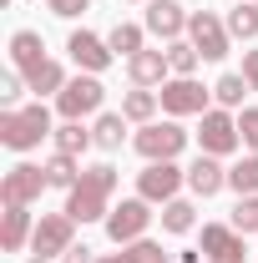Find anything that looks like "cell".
<instances>
[{
  "label": "cell",
  "mask_w": 258,
  "mask_h": 263,
  "mask_svg": "<svg viewBox=\"0 0 258 263\" xmlns=\"http://www.w3.org/2000/svg\"><path fill=\"white\" fill-rule=\"evenodd\" d=\"M223 187H228V167H223V157L197 152L193 167H188V193H193V197H213V193H223Z\"/></svg>",
  "instance_id": "5bb4252c"
},
{
  "label": "cell",
  "mask_w": 258,
  "mask_h": 263,
  "mask_svg": "<svg viewBox=\"0 0 258 263\" xmlns=\"http://www.w3.org/2000/svg\"><path fill=\"white\" fill-rule=\"evenodd\" d=\"M91 137H97L101 152H117V147L127 142V117H122V111H101L97 127H91Z\"/></svg>",
  "instance_id": "cb8c5ba5"
},
{
  "label": "cell",
  "mask_w": 258,
  "mask_h": 263,
  "mask_svg": "<svg viewBox=\"0 0 258 263\" xmlns=\"http://www.w3.org/2000/svg\"><path fill=\"white\" fill-rule=\"evenodd\" d=\"M26 263H46V258H35V253H31V258H26Z\"/></svg>",
  "instance_id": "ab89813d"
},
{
  "label": "cell",
  "mask_w": 258,
  "mask_h": 263,
  "mask_svg": "<svg viewBox=\"0 0 258 263\" xmlns=\"http://www.w3.org/2000/svg\"><path fill=\"white\" fill-rule=\"evenodd\" d=\"M248 91H253V86L243 81V71H228V76H218V86H213V101H218L223 111H238Z\"/></svg>",
  "instance_id": "83f0119b"
},
{
  "label": "cell",
  "mask_w": 258,
  "mask_h": 263,
  "mask_svg": "<svg viewBox=\"0 0 258 263\" xmlns=\"http://www.w3.org/2000/svg\"><path fill=\"white\" fill-rule=\"evenodd\" d=\"M233 228L243 233H258V193H248V197H238V208H233Z\"/></svg>",
  "instance_id": "f546056e"
},
{
  "label": "cell",
  "mask_w": 258,
  "mask_h": 263,
  "mask_svg": "<svg viewBox=\"0 0 258 263\" xmlns=\"http://www.w3.org/2000/svg\"><path fill=\"white\" fill-rule=\"evenodd\" d=\"M26 91H31V86H26V76H21V71L10 66V71L0 76V106H15V101L26 97Z\"/></svg>",
  "instance_id": "4dcf8cb0"
},
{
  "label": "cell",
  "mask_w": 258,
  "mask_h": 263,
  "mask_svg": "<svg viewBox=\"0 0 258 263\" xmlns=\"http://www.w3.org/2000/svg\"><path fill=\"white\" fill-rule=\"evenodd\" d=\"M101 101H106V86H101V76H71L61 86V97H56V111H61V122H81V117H91L101 111Z\"/></svg>",
  "instance_id": "8992f818"
},
{
  "label": "cell",
  "mask_w": 258,
  "mask_h": 263,
  "mask_svg": "<svg viewBox=\"0 0 258 263\" xmlns=\"http://www.w3.org/2000/svg\"><path fill=\"white\" fill-rule=\"evenodd\" d=\"M66 51H71L76 71H86V76H101L106 66L117 61V51H112V46H106V35H97V31H71Z\"/></svg>",
  "instance_id": "7c38bea8"
},
{
  "label": "cell",
  "mask_w": 258,
  "mask_h": 263,
  "mask_svg": "<svg viewBox=\"0 0 258 263\" xmlns=\"http://www.w3.org/2000/svg\"><path fill=\"white\" fill-rule=\"evenodd\" d=\"M86 5H91V0H46V10H51V15H61V21H76Z\"/></svg>",
  "instance_id": "836d02e7"
},
{
  "label": "cell",
  "mask_w": 258,
  "mask_h": 263,
  "mask_svg": "<svg viewBox=\"0 0 258 263\" xmlns=\"http://www.w3.org/2000/svg\"><path fill=\"white\" fill-rule=\"evenodd\" d=\"M71 248H76V223L66 213H41L31 233V253L35 258H66Z\"/></svg>",
  "instance_id": "9c48e42d"
},
{
  "label": "cell",
  "mask_w": 258,
  "mask_h": 263,
  "mask_svg": "<svg viewBox=\"0 0 258 263\" xmlns=\"http://www.w3.org/2000/svg\"><path fill=\"white\" fill-rule=\"evenodd\" d=\"M162 111L177 122V117H202V111H213V91L197 81V76H167L162 81Z\"/></svg>",
  "instance_id": "277c9868"
},
{
  "label": "cell",
  "mask_w": 258,
  "mask_h": 263,
  "mask_svg": "<svg viewBox=\"0 0 258 263\" xmlns=\"http://www.w3.org/2000/svg\"><path fill=\"white\" fill-rule=\"evenodd\" d=\"M208 263H243V253H233V258H208Z\"/></svg>",
  "instance_id": "f35d334b"
},
{
  "label": "cell",
  "mask_w": 258,
  "mask_h": 263,
  "mask_svg": "<svg viewBox=\"0 0 258 263\" xmlns=\"http://www.w3.org/2000/svg\"><path fill=\"white\" fill-rule=\"evenodd\" d=\"M46 187H51L46 167L15 162L5 177H0V202H5V208H31V202H41V193H46Z\"/></svg>",
  "instance_id": "ba28073f"
},
{
  "label": "cell",
  "mask_w": 258,
  "mask_h": 263,
  "mask_svg": "<svg viewBox=\"0 0 258 263\" xmlns=\"http://www.w3.org/2000/svg\"><path fill=\"white\" fill-rule=\"evenodd\" d=\"M202 253L208 258H233L243 253V233L233 223H202Z\"/></svg>",
  "instance_id": "ac0fdd59"
},
{
  "label": "cell",
  "mask_w": 258,
  "mask_h": 263,
  "mask_svg": "<svg viewBox=\"0 0 258 263\" xmlns=\"http://www.w3.org/2000/svg\"><path fill=\"white\" fill-rule=\"evenodd\" d=\"M157 106H162V97L152 86H132L127 97H122V117L137 122V127H147V122H157Z\"/></svg>",
  "instance_id": "ffe728a7"
},
{
  "label": "cell",
  "mask_w": 258,
  "mask_h": 263,
  "mask_svg": "<svg viewBox=\"0 0 258 263\" xmlns=\"http://www.w3.org/2000/svg\"><path fill=\"white\" fill-rule=\"evenodd\" d=\"M41 61H46V41H41V31H31V26L10 31V66L26 76V71H35Z\"/></svg>",
  "instance_id": "2e32d148"
},
{
  "label": "cell",
  "mask_w": 258,
  "mask_h": 263,
  "mask_svg": "<svg viewBox=\"0 0 258 263\" xmlns=\"http://www.w3.org/2000/svg\"><path fill=\"white\" fill-rule=\"evenodd\" d=\"M61 263H97V253H91V248H86V243H76V248H71V253H66Z\"/></svg>",
  "instance_id": "d590c367"
},
{
  "label": "cell",
  "mask_w": 258,
  "mask_h": 263,
  "mask_svg": "<svg viewBox=\"0 0 258 263\" xmlns=\"http://www.w3.org/2000/svg\"><path fill=\"white\" fill-rule=\"evenodd\" d=\"M127 76H132V86H162L167 76H172V66H167V51H137L127 61Z\"/></svg>",
  "instance_id": "9a60e30c"
},
{
  "label": "cell",
  "mask_w": 258,
  "mask_h": 263,
  "mask_svg": "<svg viewBox=\"0 0 258 263\" xmlns=\"http://www.w3.org/2000/svg\"><path fill=\"white\" fill-rule=\"evenodd\" d=\"M167 66H172V76H197L202 51H197L188 35H182V41H167Z\"/></svg>",
  "instance_id": "4316f807"
},
{
  "label": "cell",
  "mask_w": 258,
  "mask_h": 263,
  "mask_svg": "<svg viewBox=\"0 0 258 263\" xmlns=\"http://www.w3.org/2000/svg\"><path fill=\"white\" fill-rule=\"evenodd\" d=\"M112 197H117V167L112 162H97L81 172V182L66 193V218L71 223H106V213H112Z\"/></svg>",
  "instance_id": "6da1fadb"
},
{
  "label": "cell",
  "mask_w": 258,
  "mask_h": 263,
  "mask_svg": "<svg viewBox=\"0 0 258 263\" xmlns=\"http://www.w3.org/2000/svg\"><path fill=\"white\" fill-rule=\"evenodd\" d=\"M243 81L258 91V46H253V51H243Z\"/></svg>",
  "instance_id": "e575fe53"
},
{
  "label": "cell",
  "mask_w": 258,
  "mask_h": 263,
  "mask_svg": "<svg viewBox=\"0 0 258 263\" xmlns=\"http://www.w3.org/2000/svg\"><path fill=\"white\" fill-rule=\"evenodd\" d=\"M31 233H35L31 208H5V213H0V248H5V253H21V248L31 243Z\"/></svg>",
  "instance_id": "e0dca14e"
},
{
  "label": "cell",
  "mask_w": 258,
  "mask_h": 263,
  "mask_svg": "<svg viewBox=\"0 0 258 263\" xmlns=\"http://www.w3.org/2000/svg\"><path fill=\"white\" fill-rule=\"evenodd\" d=\"M238 132H243V147L258 152V106H243L238 111Z\"/></svg>",
  "instance_id": "d6a6232c"
},
{
  "label": "cell",
  "mask_w": 258,
  "mask_h": 263,
  "mask_svg": "<svg viewBox=\"0 0 258 263\" xmlns=\"http://www.w3.org/2000/svg\"><path fill=\"white\" fill-rule=\"evenodd\" d=\"M106 46L117 51V56H137V51H147V26H132V21H117L112 31H106Z\"/></svg>",
  "instance_id": "44dd1931"
},
{
  "label": "cell",
  "mask_w": 258,
  "mask_h": 263,
  "mask_svg": "<svg viewBox=\"0 0 258 263\" xmlns=\"http://www.w3.org/2000/svg\"><path fill=\"white\" fill-rule=\"evenodd\" d=\"M137 5H152V0H137Z\"/></svg>",
  "instance_id": "60d3db41"
},
{
  "label": "cell",
  "mask_w": 258,
  "mask_h": 263,
  "mask_svg": "<svg viewBox=\"0 0 258 263\" xmlns=\"http://www.w3.org/2000/svg\"><path fill=\"white\" fill-rule=\"evenodd\" d=\"M197 228V208L188 197H172V202H162V233H172V238H182V233Z\"/></svg>",
  "instance_id": "603a6c76"
},
{
  "label": "cell",
  "mask_w": 258,
  "mask_h": 263,
  "mask_svg": "<svg viewBox=\"0 0 258 263\" xmlns=\"http://www.w3.org/2000/svg\"><path fill=\"white\" fill-rule=\"evenodd\" d=\"M51 142H56V152H66V157H81L86 147H97V137H91V132L81 127V122H61Z\"/></svg>",
  "instance_id": "484cf974"
},
{
  "label": "cell",
  "mask_w": 258,
  "mask_h": 263,
  "mask_svg": "<svg viewBox=\"0 0 258 263\" xmlns=\"http://www.w3.org/2000/svg\"><path fill=\"white\" fill-rule=\"evenodd\" d=\"M41 167H46V177H51V187H56V193H71V187L81 182V172H86V167L76 162V157H66V152H51Z\"/></svg>",
  "instance_id": "7402d4cb"
},
{
  "label": "cell",
  "mask_w": 258,
  "mask_h": 263,
  "mask_svg": "<svg viewBox=\"0 0 258 263\" xmlns=\"http://www.w3.org/2000/svg\"><path fill=\"white\" fill-rule=\"evenodd\" d=\"M228 187H233L238 197L258 193V152H248V157H238V162L228 167Z\"/></svg>",
  "instance_id": "f1b7e54d"
},
{
  "label": "cell",
  "mask_w": 258,
  "mask_h": 263,
  "mask_svg": "<svg viewBox=\"0 0 258 263\" xmlns=\"http://www.w3.org/2000/svg\"><path fill=\"white\" fill-rule=\"evenodd\" d=\"M46 137H56V127H51V111L41 101H31V106H5L0 111V142L10 152H35Z\"/></svg>",
  "instance_id": "7a4b0ae2"
},
{
  "label": "cell",
  "mask_w": 258,
  "mask_h": 263,
  "mask_svg": "<svg viewBox=\"0 0 258 263\" xmlns=\"http://www.w3.org/2000/svg\"><path fill=\"white\" fill-rule=\"evenodd\" d=\"M97 263H132V253H127V248H122V253H101Z\"/></svg>",
  "instance_id": "74e56055"
},
{
  "label": "cell",
  "mask_w": 258,
  "mask_h": 263,
  "mask_svg": "<svg viewBox=\"0 0 258 263\" xmlns=\"http://www.w3.org/2000/svg\"><path fill=\"white\" fill-rule=\"evenodd\" d=\"M223 21H228V35L233 41H253L258 35V0H238Z\"/></svg>",
  "instance_id": "d4e9b609"
},
{
  "label": "cell",
  "mask_w": 258,
  "mask_h": 263,
  "mask_svg": "<svg viewBox=\"0 0 258 263\" xmlns=\"http://www.w3.org/2000/svg\"><path fill=\"white\" fill-rule=\"evenodd\" d=\"M71 81L66 76V66L56 61V56H46V61L35 66V71H26V86H31L35 97H61V86Z\"/></svg>",
  "instance_id": "d6986e66"
},
{
  "label": "cell",
  "mask_w": 258,
  "mask_h": 263,
  "mask_svg": "<svg viewBox=\"0 0 258 263\" xmlns=\"http://www.w3.org/2000/svg\"><path fill=\"white\" fill-rule=\"evenodd\" d=\"M197 258H208V253H202V248H182V253H177V263H197Z\"/></svg>",
  "instance_id": "8d00e7d4"
},
{
  "label": "cell",
  "mask_w": 258,
  "mask_h": 263,
  "mask_svg": "<svg viewBox=\"0 0 258 263\" xmlns=\"http://www.w3.org/2000/svg\"><path fill=\"white\" fill-rule=\"evenodd\" d=\"M197 147H202L208 157H233V152L243 147L238 117H233V111H223V106L202 111V127H197Z\"/></svg>",
  "instance_id": "52a82bcc"
},
{
  "label": "cell",
  "mask_w": 258,
  "mask_h": 263,
  "mask_svg": "<svg viewBox=\"0 0 258 263\" xmlns=\"http://www.w3.org/2000/svg\"><path fill=\"white\" fill-rule=\"evenodd\" d=\"M132 147L147 162H177V152L188 147V127L182 122H147V127H137Z\"/></svg>",
  "instance_id": "3957f363"
},
{
  "label": "cell",
  "mask_w": 258,
  "mask_h": 263,
  "mask_svg": "<svg viewBox=\"0 0 258 263\" xmlns=\"http://www.w3.org/2000/svg\"><path fill=\"white\" fill-rule=\"evenodd\" d=\"M188 21H193V10L177 5V0H152L147 15H142L147 35H157V41H182L188 35Z\"/></svg>",
  "instance_id": "4fadbf2b"
},
{
  "label": "cell",
  "mask_w": 258,
  "mask_h": 263,
  "mask_svg": "<svg viewBox=\"0 0 258 263\" xmlns=\"http://www.w3.org/2000/svg\"><path fill=\"white\" fill-rule=\"evenodd\" d=\"M147 228H152V202H147V197H122V202H112V213H106V238H112L117 248L147 238Z\"/></svg>",
  "instance_id": "5b68a950"
},
{
  "label": "cell",
  "mask_w": 258,
  "mask_h": 263,
  "mask_svg": "<svg viewBox=\"0 0 258 263\" xmlns=\"http://www.w3.org/2000/svg\"><path fill=\"white\" fill-rule=\"evenodd\" d=\"M188 41L202 51V61H223L228 46H233L228 21H223V15H213V10H193V21H188Z\"/></svg>",
  "instance_id": "8fae6325"
},
{
  "label": "cell",
  "mask_w": 258,
  "mask_h": 263,
  "mask_svg": "<svg viewBox=\"0 0 258 263\" xmlns=\"http://www.w3.org/2000/svg\"><path fill=\"white\" fill-rule=\"evenodd\" d=\"M127 253H132V263H167L157 238H137V243H127Z\"/></svg>",
  "instance_id": "1f68e13d"
},
{
  "label": "cell",
  "mask_w": 258,
  "mask_h": 263,
  "mask_svg": "<svg viewBox=\"0 0 258 263\" xmlns=\"http://www.w3.org/2000/svg\"><path fill=\"white\" fill-rule=\"evenodd\" d=\"M182 182H188V167H177V162H147L142 172H137V197H147L152 208H162V202H172V197L182 193Z\"/></svg>",
  "instance_id": "30bf717a"
}]
</instances>
